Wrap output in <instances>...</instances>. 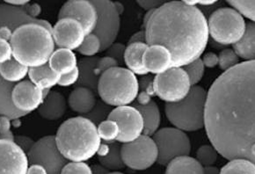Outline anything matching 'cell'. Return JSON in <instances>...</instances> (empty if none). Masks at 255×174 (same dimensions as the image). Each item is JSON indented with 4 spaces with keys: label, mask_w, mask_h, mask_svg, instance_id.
I'll return each mask as SVG.
<instances>
[{
    "label": "cell",
    "mask_w": 255,
    "mask_h": 174,
    "mask_svg": "<svg viewBox=\"0 0 255 174\" xmlns=\"http://www.w3.org/2000/svg\"><path fill=\"white\" fill-rule=\"evenodd\" d=\"M204 127L223 158L255 165V61L239 64L215 80L207 91Z\"/></svg>",
    "instance_id": "6da1fadb"
},
{
    "label": "cell",
    "mask_w": 255,
    "mask_h": 174,
    "mask_svg": "<svg viewBox=\"0 0 255 174\" xmlns=\"http://www.w3.org/2000/svg\"><path fill=\"white\" fill-rule=\"evenodd\" d=\"M147 45H161L173 57V67L183 68L199 59L209 42L208 20L202 11L184 1L165 2L144 27Z\"/></svg>",
    "instance_id": "7a4b0ae2"
},
{
    "label": "cell",
    "mask_w": 255,
    "mask_h": 174,
    "mask_svg": "<svg viewBox=\"0 0 255 174\" xmlns=\"http://www.w3.org/2000/svg\"><path fill=\"white\" fill-rule=\"evenodd\" d=\"M55 136L58 150L71 162H86L93 159L102 144L97 126L85 116L64 121Z\"/></svg>",
    "instance_id": "3957f363"
},
{
    "label": "cell",
    "mask_w": 255,
    "mask_h": 174,
    "mask_svg": "<svg viewBox=\"0 0 255 174\" xmlns=\"http://www.w3.org/2000/svg\"><path fill=\"white\" fill-rule=\"evenodd\" d=\"M10 43L13 58L29 69L47 65L56 47L52 33L36 23H26L15 28Z\"/></svg>",
    "instance_id": "277c9868"
},
{
    "label": "cell",
    "mask_w": 255,
    "mask_h": 174,
    "mask_svg": "<svg viewBox=\"0 0 255 174\" xmlns=\"http://www.w3.org/2000/svg\"><path fill=\"white\" fill-rule=\"evenodd\" d=\"M97 92L109 106H129L138 96V80L127 68L116 67L102 74Z\"/></svg>",
    "instance_id": "5b68a950"
},
{
    "label": "cell",
    "mask_w": 255,
    "mask_h": 174,
    "mask_svg": "<svg viewBox=\"0 0 255 174\" xmlns=\"http://www.w3.org/2000/svg\"><path fill=\"white\" fill-rule=\"evenodd\" d=\"M207 91L199 86L192 87L188 96L180 102L166 103L165 112L168 121L184 132H194L204 128Z\"/></svg>",
    "instance_id": "8992f818"
},
{
    "label": "cell",
    "mask_w": 255,
    "mask_h": 174,
    "mask_svg": "<svg viewBox=\"0 0 255 174\" xmlns=\"http://www.w3.org/2000/svg\"><path fill=\"white\" fill-rule=\"evenodd\" d=\"M247 24L234 8H219L208 20L209 34L220 45H234L244 35Z\"/></svg>",
    "instance_id": "52a82bcc"
},
{
    "label": "cell",
    "mask_w": 255,
    "mask_h": 174,
    "mask_svg": "<svg viewBox=\"0 0 255 174\" xmlns=\"http://www.w3.org/2000/svg\"><path fill=\"white\" fill-rule=\"evenodd\" d=\"M158 148V162L167 166L173 159L189 155L191 142L186 133L176 128L158 129L152 136Z\"/></svg>",
    "instance_id": "ba28073f"
},
{
    "label": "cell",
    "mask_w": 255,
    "mask_h": 174,
    "mask_svg": "<svg viewBox=\"0 0 255 174\" xmlns=\"http://www.w3.org/2000/svg\"><path fill=\"white\" fill-rule=\"evenodd\" d=\"M191 88L190 80L183 68L173 67L154 78V93L166 103L180 102L188 96Z\"/></svg>",
    "instance_id": "9c48e42d"
},
{
    "label": "cell",
    "mask_w": 255,
    "mask_h": 174,
    "mask_svg": "<svg viewBox=\"0 0 255 174\" xmlns=\"http://www.w3.org/2000/svg\"><path fill=\"white\" fill-rule=\"evenodd\" d=\"M122 157L125 167L147 170L158 162V148L151 136L142 135L134 142L122 145Z\"/></svg>",
    "instance_id": "30bf717a"
},
{
    "label": "cell",
    "mask_w": 255,
    "mask_h": 174,
    "mask_svg": "<svg viewBox=\"0 0 255 174\" xmlns=\"http://www.w3.org/2000/svg\"><path fill=\"white\" fill-rule=\"evenodd\" d=\"M28 163L44 167L48 174H61L68 162L56 143V136H47L35 142L27 154Z\"/></svg>",
    "instance_id": "8fae6325"
},
{
    "label": "cell",
    "mask_w": 255,
    "mask_h": 174,
    "mask_svg": "<svg viewBox=\"0 0 255 174\" xmlns=\"http://www.w3.org/2000/svg\"><path fill=\"white\" fill-rule=\"evenodd\" d=\"M98 12V21L93 34L102 42V52L116 42L120 32L121 16L112 1H92Z\"/></svg>",
    "instance_id": "7c38bea8"
},
{
    "label": "cell",
    "mask_w": 255,
    "mask_h": 174,
    "mask_svg": "<svg viewBox=\"0 0 255 174\" xmlns=\"http://www.w3.org/2000/svg\"><path fill=\"white\" fill-rule=\"evenodd\" d=\"M28 16L22 7H14L5 3H0V27L6 23ZM14 87L15 85L5 82L0 76V115L7 116L15 121L27 114L16 109L11 103V91Z\"/></svg>",
    "instance_id": "4fadbf2b"
},
{
    "label": "cell",
    "mask_w": 255,
    "mask_h": 174,
    "mask_svg": "<svg viewBox=\"0 0 255 174\" xmlns=\"http://www.w3.org/2000/svg\"><path fill=\"white\" fill-rule=\"evenodd\" d=\"M109 119L116 121L120 128V136L117 139L120 144L131 143L143 135V117L135 106L116 107L109 114Z\"/></svg>",
    "instance_id": "5bb4252c"
},
{
    "label": "cell",
    "mask_w": 255,
    "mask_h": 174,
    "mask_svg": "<svg viewBox=\"0 0 255 174\" xmlns=\"http://www.w3.org/2000/svg\"><path fill=\"white\" fill-rule=\"evenodd\" d=\"M75 19L84 27L86 35L93 34L98 21V12L92 1L72 0L63 4L58 19Z\"/></svg>",
    "instance_id": "9a60e30c"
},
{
    "label": "cell",
    "mask_w": 255,
    "mask_h": 174,
    "mask_svg": "<svg viewBox=\"0 0 255 174\" xmlns=\"http://www.w3.org/2000/svg\"><path fill=\"white\" fill-rule=\"evenodd\" d=\"M52 36L58 49H70L72 51L79 49L87 35L80 23L67 18L57 20L53 27Z\"/></svg>",
    "instance_id": "2e32d148"
},
{
    "label": "cell",
    "mask_w": 255,
    "mask_h": 174,
    "mask_svg": "<svg viewBox=\"0 0 255 174\" xmlns=\"http://www.w3.org/2000/svg\"><path fill=\"white\" fill-rule=\"evenodd\" d=\"M11 99L16 109L29 114L34 110L39 109L44 101L43 91L30 80H23L13 87Z\"/></svg>",
    "instance_id": "e0dca14e"
},
{
    "label": "cell",
    "mask_w": 255,
    "mask_h": 174,
    "mask_svg": "<svg viewBox=\"0 0 255 174\" xmlns=\"http://www.w3.org/2000/svg\"><path fill=\"white\" fill-rule=\"evenodd\" d=\"M27 155L11 141L0 139V174H26Z\"/></svg>",
    "instance_id": "ac0fdd59"
},
{
    "label": "cell",
    "mask_w": 255,
    "mask_h": 174,
    "mask_svg": "<svg viewBox=\"0 0 255 174\" xmlns=\"http://www.w3.org/2000/svg\"><path fill=\"white\" fill-rule=\"evenodd\" d=\"M135 100L133 106L142 114L144 124L143 135L152 136L158 131L161 122V114L158 104L151 99V95L146 92H139Z\"/></svg>",
    "instance_id": "d6986e66"
},
{
    "label": "cell",
    "mask_w": 255,
    "mask_h": 174,
    "mask_svg": "<svg viewBox=\"0 0 255 174\" xmlns=\"http://www.w3.org/2000/svg\"><path fill=\"white\" fill-rule=\"evenodd\" d=\"M143 63L148 73H151L155 76L163 74L173 68L172 54L161 45L148 46L143 54Z\"/></svg>",
    "instance_id": "ffe728a7"
},
{
    "label": "cell",
    "mask_w": 255,
    "mask_h": 174,
    "mask_svg": "<svg viewBox=\"0 0 255 174\" xmlns=\"http://www.w3.org/2000/svg\"><path fill=\"white\" fill-rule=\"evenodd\" d=\"M99 57H84L78 63L79 79L76 87H85L97 92L98 85L102 75L98 71Z\"/></svg>",
    "instance_id": "44dd1931"
},
{
    "label": "cell",
    "mask_w": 255,
    "mask_h": 174,
    "mask_svg": "<svg viewBox=\"0 0 255 174\" xmlns=\"http://www.w3.org/2000/svg\"><path fill=\"white\" fill-rule=\"evenodd\" d=\"M67 110V102L64 95L59 91H50L49 96L41 104L38 113L48 121H56L64 116Z\"/></svg>",
    "instance_id": "7402d4cb"
},
{
    "label": "cell",
    "mask_w": 255,
    "mask_h": 174,
    "mask_svg": "<svg viewBox=\"0 0 255 174\" xmlns=\"http://www.w3.org/2000/svg\"><path fill=\"white\" fill-rule=\"evenodd\" d=\"M97 103L95 92L85 87H75L69 95L68 104L71 109L77 114L87 115Z\"/></svg>",
    "instance_id": "603a6c76"
},
{
    "label": "cell",
    "mask_w": 255,
    "mask_h": 174,
    "mask_svg": "<svg viewBox=\"0 0 255 174\" xmlns=\"http://www.w3.org/2000/svg\"><path fill=\"white\" fill-rule=\"evenodd\" d=\"M50 69L58 75H66L78 68V59L73 51L70 49H55L52 56L49 58Z\"/></svg>",
    "instance_id": "cb8c5ba5"
},
{
    "label": "cell",
    "mask_w": 255,
    "mask_h": 174,
    "mask_svg": "<svg viewBox=\"0 0 255 174\" xmlns=\"http://www.w3.org/2000/svg\"><path fill=\"white\" fill-rule=\"evenodd\" d=\"M148 45L145 43H133L126 47L124 55V64L128 70L133 72L135 75L146 76L148 72L144 68L143 63V54Z\"/></svg>",
    "instance_id": "d4e9b609"
},
{
    "label": "cell",
    "mask_w": 255,
    "mask_h": 174,
    "mask_svg": "<svg viewBox=\"0 0 255 174\" xmlns=\"http://www.w3.org/2000/svg\"><path fill=\"white\" fill-rule=\"evenodd\" d=\"M28 77L31 82L42 91L50 90L53 87L58 86L61 79L60 75L53 72L48 64L41 67L29 69Z\"/></svg>",
    "instance_id": "484cf974"
},
{
    "label": "cell",
    "mask_w": 255,
    "mask_h": 174,
    "mask_svg": "<svg viewBox=\"0 0 255 174\" xmlns=\"http://www.w3.org/2000/svg\"><path fill=\"white\" fill-rule=\"evenodd\" d=\"M233 50L247 62L255 61V22L248 23L244 35L233 45Z\"/></svg>",
    "instance_id": "4316f807"
},
{
    "label": "cell",
    "mask_w": 255,
    "mask_h": 174,
    "mask_svg": "<svg viewBox=\"0 0 255 174\" xmlns=\"http://www.w3.org/2000/svg\"><path fill=\"white\" fill-rule=\"evenodd\" d=\"M166 167L165 174H204L203 166L189 156L173 159Z\"/></svg>",
    "instance_id": "83f0119b"
},
{
    "label": "cell",
    "mask_w": 255,
    "mask_h": 174,
    "mask_svg": "<svg viewBox=\"0 0 255 174\" xmlns=\"http://www.w3.org/2000/svg\"><path fill=\"white\" fill-rule=\"evenodd\" d=\"M29 68L21 65L12 58L11 61L0 65V76L7 83L15 85L23 81L28 75Z\"/></svg>",
    "instance_id": "f1b7e54d"
},
{
    "label": "cell",
    "mask_w": 255,
    "mask_h": 174,
    "mask_svg": "<svg viewBox=\"0 0 255 174\" xmlns=\"http://www.w3.org/2000/svg\"><path fill=\"white\" fill-rule=\"evenodd\" d=\"M109 151L105 157L99 158V162L102 167H105L108 170L114 172L122 170L125 168L123 157H122V145L118 142L110 143Z\"/></svg>",
    "instance_id": "f546056e"
},
{
    "label": "cell",
    "mask_w": 255,
    "mask_h": 174,
    "mask_svg": "<svg viewBox=\"0 0 255 174\" xmlns=\"http://www.w3.org/2000/svg\"><path fill=\"white\" fill-rule=\"evenodd\" d=\"M220 174H255V165L245 159H234L222 168Z\"/></svg>",
    "instance_id": "4dcf8cb0"
},
{
    "label": "cell",
    "mask_w": 255,
    "mask_h": 174,
    "mask_svg": "<svg viewBox=\"0 0 255 174\" xmlns=\"http://www.w3.org/2000/svg\"><path fill=\"white\" fill-rule=\"evenodd\" d=\"M97 129L101 139L107 144L117 142V139L120 136L119 126L116 121L109 119L97 126Z\"/></svg>",
    "instance_id": "1f68e13d"
},
{
    "label": "cell",
    "mask_w": 255,
    "mask_h": 174,
    "mask_svg": "<svg viewBox=\"0 0 255 174\" xmlns=\"http://www.w3.org/2000/svg\"><path fill=\"white\" fill-rule=\"evenodd\" d=\"M78 51L86 57H95L98 53L102 52L101 40L95 34H88L79 47Z\"/></svg>",
    "instance_id": "d6a6232c"
},
{
    "label": "cell",
    "mask_w": 255,
    "mask_h": 174,
    "mask_svg": "<svg viewBox=\"0 0 255 174\" xmlns=\"http://www.w3.org/2000/svg\"><path fill=\"white\" fill-rule=\"evenodd\" d=\"M112 110L111 106L101 100L97 101L93 110L89 114L85 115V117L89 119L95 125L99 126L102 122L109 119V114L112 112Z\"/></svg>",
    "instance_id": "836d02e7"
},
{
    "label": "cell",
    "mask_w": 255,
    "mask_h": 174,
    "mask_svg": "<svg viewBox=\"0 0 255 174\" xmlns=\"http://www.w3.org/2000/svg\"><path fill=\"white\" fill-rule=\"evenodd\" d=\"M218 153L216 149L211 145H203L196 152V160L203 167H213L217 159Z\"/></svg>",
    "instance_id": "e575fe53"
},
{
    "label": "cell",
    "mask_w": 255,
    "mask_h": 174,
    "mask_svg": "<svg viewBox=\"0 0 255 174\" xmlns=\"http://www.w3.org/2000/svg\"><path fill=\"white\" fill-rule=\"evenodd\" d=\"M184 71L187 72L192 87H195L202 80L204 75L205 66L201 58L192 62L191 64L183 67Z\"/></svg>",
    "instance_id": "d590c367"
},
{
    "label": "cell",
    "mask_w": 255,
    "mask_h": 174,
    "mask_svg": "<svg viewBox=\"0 0 255 174\" xmlns=\"http://www.w3.org/2000/svg\"><path fill=\"white\" fill-rule=\"evenodd\" d=\"M240 63V57L233 49H225L222 50L218 56V65L224 72H227L235 67Z\"/></svg>",
    "instance_id": "8d00e7d4"
},
{
    "label": "cell",
    "mask_w": 255,
    "mask_h": 174,
    "mask_svg": "<svg viewBox=\"0 0 255 174\" xmlns=\"http://www.w3.org/2000/svg\"><path fill=\"white\" fill-rule=\"evenodd\" d=\"M228 4L242 15L255 22V1H229Z\"/></svg>",
    "instance_id": "74e56055"
},
{
    "label": "cell",
    "mask_w": 255,
    "mask_h": 174,
    "mask_svg": "<svg viewBox=\"0 0 255 174\" xmlns=\"http://www.w3.org/2000/svg\"><path fill=\"white\" fill-rule=\"evenodd\" d=\"M61 174H93L92 168L85 162H71L63 168Z\"/></svg>",
    "instance_id": "f35d334b"
},
{
    "label": "cell",
    "mask_w": 255,
    "mask_h": 174,
    "mask_svg": "<svg viewBox=\"0 0 255 174\" xmlns=\"http://www.w3.org/2000/svg\"><path fill=\"white\" fill-rule=\"evenodd\" d=\"M127 46L124 45L120 42H115L114 44L110 46L109 49L106 50L107 57H111L113 59L117 61L119 65L124 64V55Z\"/></svg>",
    "instance_id": "ab89813d"
},
{
    "label": "cell",
    "mask_w": 255,
    "mask_h": 174,
    "mask_svg": "<svg viewBox=\"0 0 255 174\" xmlns=\"http://www.w3.org/2000/svg\"><path fill=\"white\" fill-rule=\"evenodd\" d=\"M12 57V49L9 41L0 38V65L11 61Z\"/></svg>",
    "instance_id": "60d3db41"
},
{
    "label": "cell",
    "mask_w": 255,
    "mask_h": 174,
    "mask_svg": "<svg viewBox=\"0 0 255 174\" xmlns=\"http://www.w3.org/2000/svg\"><path fill=\"white\" fill-rule=\"evenodd\" d=\"M120 65L117 63V61L113 59L111 57H102L99 59L98 62V71L100 72V74L102 75L103 73L108 72L109 70L116 67H119Z\"/></svg>",
    "instance_id": "b9f144b4"
},
{
    "label": "cell",
    "mask_w": 255,
    "mask_h": 174,
    "mask_svg": "<svg viewBox=\"0 0 255 174\" xmlns=\"http://www.w3.org/2000/svg\"><path fill=\"white\" fill-rule=\"evenodd\" d=\"M79 79V69L77 68L73 72L61 76L60 81L58 86L62 87H72L73 85L78 83Z\"/></svg>",
    "instance_id": "7bdbcfd3"
},
{
    "label": "cell",
    "mask_w": 255,
    "mask_h": 174,
    "mask_svg": "<svg viewBox=\"0 0 255 174\" xmlns=\"http://www.w3.org/2000/svg\"><path fill=\"white\" fill-rule=\"evenodd\" d=\"M153 77L143 76L138 80L139 92H146L148 94L155 95L153 90Z\"/></svg>",
    "instance_id": "ee69618b"
},
{
    "label": "cell",
    "mask_w": 255,
    "mask_h": 174,
    "mask_svg": "<svg viewBox=\"0 0 255 174\" xmlns=\"http://www.w3.org/2000/svg\"><path fill=\"white\" fill-rule=\"evenodd\" d=\"M14 143L19 146L23 152L27 154L30 152L31 149L34 146V140L26 136H15L14 138Z\"/></svg>",
    "instance_id": "f6af8a7d"
},
{
    "label": "cell",
    "mask_w": 255,
    "mask_h": 174,
    "mask_svg": "<svg viewBox=\"0 0 255 174\" xmlns=\"http://www.w3.org/2000/svg\"><path fill=\"white\" fill-rule=\"evenodd\" d=\"M202 61L207 68H214L218 65V56L213 52H208L203 56Z\"/></svg>",
    "instance_id": "bcb514c9"
},
{
    "label": "cell",
    "mask_w": 255,
    "mask_h": 174,
    "mask_svg": "<svg viewBox=\"0 0 255 174\" xmlns=\"http://www.w3.org/2000/svg\"><path fill=\"white\" fill-rule=\"evenodd\" d=\"M136 3L140 7L143 8V10L149 11L158 9L165 2H162V1H137Z\"/></svg>",
    "instance_id": "7dc6e473"
},
{
    "label": "cell",
    "mask_w": 255,
    "mask_h": 174,
    "mask_svg": "<svg viewBox=\"0 0 255 174\" xmlns=\"http://www.w3.org/2000/svg\"><path fill=\"white\" fill-rule=\"evenodd\" d=\"M23 9L26 11V13L30 16L33 19H37L38 16L41 14V7L40 4H26V6H24Z\"/></svg>",
    "instance_id": "c3c4849f"
},
{
    "label": "cell",
    "mask_w": 255,
    "mask_h": 174,
    "mask_svg": "<svg viewBox=\"0 0 255 174\" xmlns=\"http://www.w3.org/2000/svg\"><path fill=\"white\" fill-rule=\"evenodd\" d=\"M11 119L4 115H0V136L11 132Z\"/></svg>",
    "instance_id": "681fc988"
},
{
    "label": "cell",
    "mask_w": 255,
    "mask_h": 174,
    "mask_svg": "<svg viewBox=\"0 0 255 174\" xmlns=\"http://www.w3.org/2000/svg\"><path fill=\"white\" fill-rule=\"evenodd\" d=\"M133 43H145V44H147L146 33H145L144 29L138 31V32H136L135 34H132L131 37H130L129 41H128V44H133Z\"/></svg>",
    "instance_id": "f907efd6"
},
{
    "label": "cell",
    "mask_w": 255,
    "mask_h": 174,
    "mask_svg": "<svg viewBox=\"0 0 255 174\" xmlns=\"http://www.w3.org/2000/svg\"><path fill=\"white\" fill-rule=\"evenodd\" d=\"M26 174H48L45 168L39 165H32L28 167Z\"/></svg>",
    "instance_id": "816d5d0a"
},
{
    "label": "cell",
    "mask_w": 255,
    "mask_h": 174,
    "mask_svg": "<svg viewBox=\"0 0 255 174\" xmlns=\"http://www.w3.org/2000/svg\"><path fill=\"white\" fill-rule=\"evenodd\" d=\"M4 3L14 6V7H24L26 4H29L30 1L28 0H5Z\"/></svg>",
    "instance_id": "f5cc1de1"
},
{
    "label": "cell",
    "mask_w": 255,
    "mask_h": 174,
    "mask_svg": "<svg viewBox=\"0 0 255 174\" xmlns=\"http://www.w3.org/2000/svg\"><path fill=\"white\" fill-rule=\"evenodd\" d=\"M92 168V173L93 174H109L110 171L108 170L107 168L102 167V165H95Z\"/></svg>",
    "instance_id": "db71d44e"
},
{
    "label": "cell",
    "mask_w": 255,
    "mask_h": 174,
    "mask_svg": "<svg viewBox=\"0 0 255 174\" xmlns=\"http://www.w3.org/2000/svg\"><path fill=\"white\" fill-rule=\"evenodd\" d=\"M203 174H220V171L217 167H203Z\"/></svg>",
    "instance_id": "11a10c76"
},
{
    "label": "cell",
    "mask_w": 255,
    "mask_h": 174,
    "mask_svg": "<svg viewBox=\"0 0 255 174\" xmlns=\"http://www.w3.org/2000/svg\"><path fill=\"white\" fill-rule=\"evenodd\" d=\"M114 4H115L116 9H117V12L119 13V15H122L124 12V9H125L124 4L121 3V2H114Z\"/></svg>",
    "instance_id": "9f6ffc18"
},
{
    "label": "cell",
    "mask_w": 255,
    "mask_h": 174,
    "mask_svg": "<svg viewBox=\"0 0 255 174\" xmlns=\"http://www.w3.org/2000/svg\"><path fill=\"white\" fill-rule=\"evenodd\" d=\"M196 4L201 5H212L216 4V1H196Z\"/></svg>",
    "instance_id": "6f0895ef"
},
{
    "label": "cell",
    "mask_w": 255,
    "mask_h": 174,
    "mask_svg": "<svg viewBox=\"0 0 255 174\" xmlns=\"http://www.w3.org/2000/svg\"><path fill=\"white\" fill-rule=\"evenodd\" d=\"M109 174H124L120 173V172H113V173H109Z\"/></svg>",
    "instance_id": "680465c9"
}]
</instances>
